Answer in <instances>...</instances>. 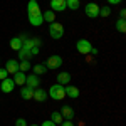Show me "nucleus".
Wrapping results in <instances>:
<instances>
[{
    "label": "nucleus",
    "instance_id": "obj_4",
    "mask_svg": "<svg viewBox=\"0 0 126 126\" xmlns=\"http://www.w3.org/2000/svg\"><path fill=\"white\" fill-rule=\"evenodd\" d=\"M76 49H78L79 54H82V56H89L91 54V49H93V44L86 39H79L76 42Z\"/></svg>",
    "mask_w": 126,
    "mask_h": 126
},
{
    "label": "nucleus",
    "instance_id": "obj_8",
    "mask_svg": "<svg viewBox=\"0 0 126 126\" xmlns=\"http://www.w3.org/2000/svg\"><path fill=\"white\" fill-rule=\"evenodd\" d=\"M59 113L62 114V118H66L67 121H72V119L76 118V113H74V109L69 106V104H64V106H62V109H61Z\"/></svg>",
    "mask_w": 126,
    "mask_h": 126
},
{
    "label": "nucleus",
    "instance_id": "obj_30",
    "mask_svg": "<svg viewBox=\"0 0 126 126\" xmlns=\"http://www.w3.org/2000/svg\"><path fill=\"white\" fill-rule=\"evenodd\" d=\"M61 126H74V123H72V121H67V119H66V121H62V123H61Z\"/></svg>",
    "mask_w": 126,
    "mask_h": 126
},
{
    "label": "nucleus",
    "instance_id": "obj_28",
    "mask_svg": "<svg viewBox=\"0 0 126 126\" xmlns=\"http://www.w3.org/2000/svg\"><path fill=\"white\" fill-rule=\"evenodd\" d=\"M40 126H57V125H56L54 121H50V119H46V121H44Z\"/></svg>",
    "mask_w": 126,
    "mask_h": 126
},
{
    "label": "nucleus",
    "instance_id": "obj_14",
    "mask_svg": "<svg viewBox=\"0 0 126 126\" xmlns=\"http://www.w3.org/2000/svg\"><path fill=\"white\" fill-rule=\"evenodd\" d=\"M25 72H22V71H17V72H14V82H15V86L19 84V86H25Z\"/></svg>",
    "mask_w": 126,
    "mask_h": 126
},
{
    "label": "nucleus",
    "instance_id": "obj_33",
    "mask_svg": "<svg viewBox=\"0 0 126 126\" xmlns=\"http://www.w3.org/2000/svg\"><path fill=\"white\" fill-rule=\"evenodd\" d=\"M30 126H40V125H30Z\"/></svg>",
    "mask_w": 126,
    "mask_h": 126
},
{
    "label": "nucleus",
    "instance_id": "obj_29",
    "mask_svg": "<svg viewBox=\"0 0 126 126\" xmlns=\"http://www.w3.org/2000/svg\"><path fill=\"white\" fill-rule=\"evenodd\" d=\"M39 52H40V49H39V47H32V49H30V54H32V57H34V56H37Z\"/></svg>",
    "mask_w": 126,
    "mask_h": 126
},
{
    "label": "nucleus",
    "instance_id": "obj_18",
    "mask_svg": "<svg viewBox=\"0 0 126 126\" xmlns=\"http://www.w3.org/2000/svg\"><path fill=\"white\" fill-rule=\"evenodd\" d=\"M10 47L14 49V50H20V49H22V39H20V35L10 39Z\"/></svg>",
    "mask_w": 126,
    "mask_h": 126
},
{
    "label": "nucleus",
    "instance_id": "obj_27",
    "mask_svg": "<svg viewBox=\"0 0 126 126\" xmlns=\"http://www.w3.org/2000/svg\"><path fill=\"white\" fill-rule=\"evenodd\" d=\"M15 126H27V121H25V118H19V119L15 121Z\"/></svg>",
    "mask_w": 126,
    "mask_h": 126
},
{
    "label": "nucleus",
    "instance_id": "obj_24",
    "mask_svg": "<svg viewBox=\"0 0 126 126\" xmlns=\"http://www.w3.org/2000/svg\"><path fill=\"white\" fill-rule=\"evenodd\" d=\"M50 121H54L56 125H61V123H62V114H61L59 111H54V113L50 114Z\"/></svg>",
    "mask_w": 126,
    "mask_h": 126
},
{
    "label": "nucleus",
    "instance_id": "obj_3",
    "mask_svg": "<svg viewBox=\"0 0 126 126\" xmlns=\"http://www.w3.org/2000/svg\"><path fill=\"white\" fill-rule=\"evenodd\" d=\"M49 35L56 40L61 39L64 35V25L59 24V22H50V25H49Z\"/></svg>",
    "mask_w": 126,
    "mask_h": 126
},
{
    "label": "nucleus",
    "instance_id": "obj_16",
    "mask_svg": "<svg viewBox=\"0 0 126 126\" xmlns=\"http://www.w3.org/2000/svg\"><path fill=\"white\" fill-rule=\"evenodd\" d=\"M64 91H66V96L72 97V99L79 97V89L76 86H66V87H64Z\"/></svg>",
    "mask_w": 126,
    "mask_h": 126
},
{
    "label": "nucleus",
    "instance_id": "obj_12",
    "mask_svg": "<svg viewBox=\"0 0 126 126\" xmlns=\"http://www.w3.org/2000/svg\"><path fill=\"white\" fill-rule=\"evenodd\" d=\"M5 71H7L9 74L17 72V71H19V61H17V59H9L7 64H5Z\"/></svg>",
    "mask_w": 126,
    "mask_h": 126
},
{
    "label": "nucleus",
    "instance_id": "obj_1",
    "mask_svg": "<svg viewBox=\"0 0 126 126\" xmlns=\"http://www.w3.org/2000/svg\"><path fill=\"white\" fill-rule=\"evenodd\" d=\"M27 17H29V22L34 25V27H39L44 24V19H42V10H40L39 3L37 2H32L29 0V5H27Z\"/></svg>",
    "mask_w": 126,
    "mask_h": 126
},
{
    "label": "nucleus",
    "instance_id": "obj_22",
    "mask_svg": "<svg viewBox=\"0 0 126 126\" xmlns=\"http://www.w3.org/2000/svg\"><path fill=\"white\" fill-rule=\"evenodd\" d=\"M116 29H118V32H121V34L126 32V20L125 19H118L116 20Z\"/></svg>",
    "mask_w": 126,
    "mask_h": 126
},
{
    "label": "nucleus",
    "instance_id": "obj_26",
    "mask_svg": "<svg viewBox=\"0 0 126 126\" xmlns=\"http://www.w3.org/2000/svg\"><path fill=\"white\" fill-rule=\"evenodd\" d=\"M7 78H9V72L5 71V67H0V81H3Z\"/></svg>",
    "mask_w": 126,
    "mask_h": 126
},
{
    "label": "nucleus",
    "instance_id": "obj_23",
    "mask_svg": "<svg viewBox=\"0 0 126 126\" xmlns=\"http://www.w3.org/2000/svg\"><path fill=\"white\" fill-rule=\"evenodd\" d=\"M79 0H66V7H67L69 10H78L79 9Z\"/></svg>",
    "mask_w": 126,
    "mask_h": 126
},
{
    "label": "nucleus",
    "instance_id": "obj_13",
    "mask_svg": "<svg viewBox=\"0 0 126 126\" xmlns=\"http://www.w3.org/2000/svg\"><path fill=\"white\" fill-rule=\"evenodd\" d=\"M20 97L25 99V101H30L34 97V89L29 87V86H22V89H20Z\"/></svg>",
    "mask_w": 126,
    "mask_h": 126
},
{
    "label": "nucleus",
    "instance_id": "obj_10",
    "mask_svg": "<svg viewBox=\"0 0 126 126\" xmlns=\"http://www.w3.org/2000/svg\"><path fill=\"white\" fill-rule=\"evenodd\" d=\"M32 99H35V101H39V103H46V101H47V91H44L42 87H35Z\"/></svg>",
    "mask_w": 126,
    "mask_h": 126
},
{
    "label": "nucleus",
    "instance_id": "obj_9",
    "mask_svg": "<svg viewBox=\"0 0 126 126\" xmlns=\"http://www.w3.org/2000/svg\"><path fill=\"white\" fill-rule=\"evenodd\" d=\"M66 7V0H50V10L52 12H64Z\"/></svg>",
    "mask_w": 126,
    "mask_h": 126
},
{
    "label": "nucleus",
    "instance_id": "obj_2",
    "mask_svg": "<svg viewBox=\"0 0 126 126\" xmlns=\"http://www.w3.org/2000/svg\"><path fill=\"white\" fill-rule=\"evenodd\" d=\"M49 97L54 99V101H62L66 97V91L62 84H52L49 87Z\"/></svg>",
    "mask_w": 126,
    "mask_h": 126
},
{
    "label": "nucleus",
    "instance_id": "obj_15",
    "mask_svg": "<svg viewBox=\"0 0 126 126\" xmlns=\"http://www.w3.org/2000/svg\"><path fill=\"white\" fill-rule=\"evenodd\" d=\"M56 79H57V84H62L64 86V84H69L71 82V74L69 72H59Z\"/></svg>",
    "mask_w": 126,
    "mask_h": 126
},
{
    "label": "nucleus",
    "instance_id": "obj_32",
    "mask_svg": "<svg viewBox=\"0 0 126 126\" xmlns=\"http://www.w3.org/2000/svg\"><path fill=\"white\" fill-rule=\"evenodd\" d=\"M123 0H108V3L109 5H116V3H121Z\"/></svg>",
    "mask_w": 126,
    "mask_h": 126
},
{
    "label": "nucleus",
    "instance_id": "obj_5",
    "mask_svg": "<svg viewBox=\"0 0 126 126\" xmlns=\"http://www.w3.org/2000/svg\"><path fill=\"white\" fill-rule=\"evenodd\" d=\"M44 66H46L47 69H50V71L59 69L61 66H62V57H61V56H57V54H56V56H50V57L44 62Z\"/></svg>",
    "mask_w": 126,
    "mask_h": 126
},
{
    "label": "nucleus",
    "instance_id": "obj_21",
    "mask_svg": "<svg viewBox=\"0 0 126 126\" xmlns=\"http://www.w3.org/2000/svg\"><path fill=\"white\" fill-rule=\"evenodd\" d=\"M30 69H32L30 61H19V71L25 72V71H30Z\"/></svg>",
    "mask_w": 126,
    "mask_h": 126
},
{
    "label": "nucleus",
    "instance_id": "obj_31",
    "mask_svg": "<svg viewBox=\"0 0 126 126\" xmlns=\"http://www.w3.org/2000/svg\"><path fill=\"white\" fill-rule=\"evenodd\" d=\"M126 17V9H121L119 10V19H125Z\"/></svg>",
    "mask_w": 126,
    "mask_h": 126
},
{
    "label": "nucleus",
    "instance_id": "obj_7",
    "mask_svg": "<svg viewBox=\"0 0 126 126\" xmlns=\"http://www.w3.org/2000/svg\"><path fill=\"white\" fill-rule=\"evenodd\" d=\"M14 87H15V82H14L12 78H7V79H3V81L0 82V89H2V93H5V94L12 93Z\"/></svg>",
    "mask_w": 126,
    "mask_h": 126
},
{
    "label": "nucleus",
    "instance_id": "obj_6",
    "mask_svg": "<svg viewBox=\"0 0 126 126\" xmlns=\"http://www.w3.org/2000/svg\"><path fill=\"white\" fill-rule=\"evenodd\" d=\"M84 14H86L89 19H96L99 17V5L96 2H89L86 7H84Z\"/></svg>",
    "mask_w": 126,
    "mask_h": 126
},
{
    "label": "nucleus",
    "instance_id": "obj_17",
    "mask_svg": "<svg viewBox=\"0 0 126 126\" xmlns=\"http://www.w3.org/2000/svg\"><path fill=\"white\" fill-rule=\"evenodd\" d=\"M32 71H34L35 76H44L47 72V67L44 64H35V66H32Z\"/></svg>",
    "mask_w": 126,
    "mask_h": 126
},
{
    "label": "nucleus",
    "instance_id": "obj_25",
    "mask_svg": "<svg viewBox=\"0 0 126 126\" xmlns=\"http://www.w3.org/2000/svg\"><path fill=\"white\" fill-rule=\"evenodd\" d=\"M99 15H101V17H109V15H111V7H109V5L99 7Z\"/></svg>",
    "mask_w": 126,
    "mask_h": 126
},
{
    "label": "nucleus",
    "instance_id": "obj_34",
    "mask_svg": "<svg viewBox=\"0 0 126 126\" xmlns=\"http://www.w3.org/2000/svg\"><path fill=\"white\" fill-rule=\"evenodd\" d=\"M32 2H37V0H32Z\"/></svg>",
    "mask_w": 126,
    "mask_h": 126
},
{
    "label": "nucleus",
    "instance_id": "obj_20",
    "mask_svg": "<svg viewBox=\"0 0 126 126\" xmlns=\"http://www.w3.org/2000/svg\"><path fill=\"white\" fill-rule=\"evenodd\" d=\"M42 19L46 20V22H56V12H52V10H46L44 14H42Z\"/></svg>",
    "mask_w": 126,
    "mask_h": 126
},
{
    "label": "nucleus",
    "instance_id": "obj_19",
    "mask_svg": "<svg viewBox=\"0 0 126 126\" xmlns=\"http://www.w3.org/2000/svg\"><path fill=\"white\" fill-rule=\"evenodd\" d=\"M19 52V61H30V57H32V54H30V50H27V49H20V50H17Z\"/></svg>",
    "mask_w": 126,
    "mask_h": 126
},
{
    "label": "nucleus",
    "instance_id": "obj_11",
    "mask_svg": "<svg viewBox=\"0 0 126 126\" xmlns=\"http://www.w3.org/2000/svg\"><path fill=\"white\" fill-rule=\"evenodd\" d=\"M39 84H40V79H39V76H35V74H30V76L25 78V86L35 89V87H39Z\"/></svg>",
    "mask_w": 126,
    "mask_h": 126
}]
</instances>
